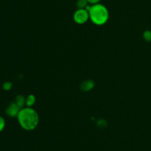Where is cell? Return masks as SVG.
I'll use <instances>...</instances> for the list:
<instances>
[{
  "instance_id": "cell-1",
  "label": "cell",
  "mask_w": 151,
  "mask_h": 151,
  "mask_svg": "<svg viewBox=\"0 0 151 151\" xmlns=\"http://www.w3.org/2000/svg\"><path fill=\"white\" fill-rule=\"evenodd\" d=\"M17 120L22 129L27 131H32L38 127L39 115L32 107H24L19 111Z\"/></svg>"
},
{
  "instance_id": "cell-2",
  "label": "cell",
  "mask_w": 151,
  "mask_h": 151,
  "mask_svg": "<svg viewBox=\"0 0 151 151\" xmlns=\"http://www.w3.org/2000/svg\"><path fill=\"white\" fill-rule=\"evenodd\" d=\"M89 19L93 24L98 26H102L107 23L109 19V11L107 7L103 4L91 5L89 10Z\"/></svg>"
},
{
  "instance_id": "cell-3",
  "label": "cell",
  "mask_w": 151,
  "mask_h": 151,
  "mask_svg": "<svg viewBox=\"0 0 151 151\" xmlns=\"http://www.w3.org/2000/svg\"><path fill=\"white\" fill-rule=\"evenodd\" d=\"M89 19V13L86 9H78L73 14L74 22L78 25H83Z\"/></svg>"
},
{
  "instance_id": "cell-4",
  "label": "cell",
  "mask_w": 151,
  "mask_h": 151,
  "mask_svg": "<svg viewBox=\"0 0 151 151\" xmlns=\"http://www.w3.org/2000/svg\"><path fill=\"white\" fill-rule=\"evenodd\" d=\"M20 110L21 108L14 102H13L7 107L5 110V113L7 116L10 118H15V117L17 118Z\"/></svg>"
},
{
  "instance_id": "cell-5",
  "label": "cell",
  "mask_w": 151,
  "mask_h": 151,
  "mask_svg": "<svg viewBox=\"0 0 151 151\" xmlns=\"http://www.w3.org/2000/svg\"><path fill=\"white\" fill-rule=\"evenodd\" d=\"M95 86V83L93 80L88 79L86 80V81H83L81 84V86H80V88H81V90L84 92H88L90 91L91 90H92L93 88Z\"/></svg>"
},
{
  "instance_id": "cell-6",
  "label": "cell",
  "mask_w": 151,
  "mask_h": 151,
  "mask_svg": "<svg viewBox=\"0 0 151 151\" xmlns=\"http://www.w3.org/2000/svg\"><path fill=\"white\" fill-rule=\"evenodd\" d=\"M36 102V97L33 94L28 95L26 97V102H25V107H32Z\"/></svg>"
},
{
  "instance_id": "cell-7",
  "label": "cell",
  "mask_w": 151,
  "mask_h": 151,
  "mask_svg": "<svg viewBox=\"0 0 151 151\" xmlns=\"http://www.w3.org/2000/svg\"><path fill=\"white\" fill-rule=\"evenodd\" d=\"M15 103L22 109V108L24 107H25V102H26V98L22 95H18L16 97L14 101Z\"/></svg>"
},
{
  "instance_id": "cell-8",
  "label": "cell",
  "mask_w": 151,
  "mask_h": 151,
  "mask_svg": "<svg viewBox=\"0 0 151 151\" xmlns=\"http://www.w3.org/2000/svg\"><path fill=\"white\" fill-rule=\"evenodd\" d=\"M88 4H88L87 0H78L76 3L78 9H86Z\"/></svg>"
},
{
  "instance_id": "cell-9",
  "label": "cell",
  "mask_w": 151,
  "mask_h": 151,
  "mask_svg": "<svg viewBox=\"0 0 151 151\" xmlns=\"http://www.w3.org/2000/svg\"><path fill=\"white\" fill-rule=\"evenodd\" d=\"M143 39L147 42H150L151 41V30H146L143 33Z\"/></svg>"
},
{
  "instance_id": "cell-10",
  "label": "cell",
  "mask_w": 151,
  "mask_h": 151,
  "mask_svg": "<svg viewBox=\"0 0 151 151\" xmlns=\"http://www.w3.org/2000/svg\"><path fill=\"white\" fill-rule=\"evenodd\" d=\"M13 87V84L10 81H5L2 84V89L5 91H8V90H11Z\"/></svg>"
},
{
  "instance_id": "cell-11",
  "label": "cell",
  "mask_w": 151,
  "mask_h": 151,
  "mask_svg": "<svg viewBox=\"0 0 151 151\" xmlns=\"http://www.w3.org/2000/svg\"><path fill=\"white\" fill-rule=\"evenodd\" d=\"M97 125L100 128H103V127H106L107 125V122L106 121H105L104 119H100L97 121Z\"/></svg>"
},
{
  "instance_id": "cell-12",
  "label": "cell",
  "mask_w": 151,
  "mask_h": 151,
  "mask_svg": "<svg viewBox=\"0 0 151 151\" xmlns=\"http://www.w3.org/2000/svg\"><path fill=\"white\" fill-rule=\"evenodd\" d=\"M5 120H4V118H3L2 116L0 115V133H1V131H3V130H4V127H5Z\"/></svg>"
},
{
  "instance_id": "cell-13",
  "label": "cell",
  "mask_w": 151,
  "mask_h": 151,
  "mask_svg": "<svg viewBox=\"0 0 151 151\" xmlns=\"http://www.w3.org/2000/svg\"><path fill=\"white\" fill-rule=\"evenodd\" d=\"M87 1H88V4L93 5V4H98V3H100L101 0H87Z\"/></svg>"
}]
</instances>
